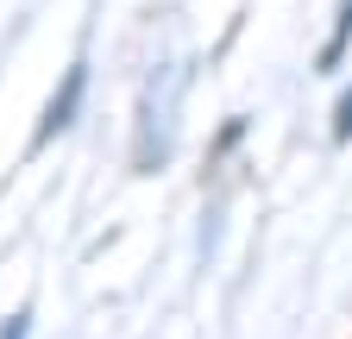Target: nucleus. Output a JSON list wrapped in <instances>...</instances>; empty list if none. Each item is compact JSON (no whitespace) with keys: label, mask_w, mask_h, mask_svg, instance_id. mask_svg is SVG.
<instances>
[{"label":"nucleus","mask_w":352,"mask_h":339,"mask_svg":"<svg viewBox=\"0 0 352 339\" xmlns=\"http://www.w3.org/2000/svg\"><path fill=\"white\" fill-rule=\"evenodd\" d=\"M82 95H88V63H76V69L63 75V95L51 101V113H44V132H38V139H51V132H63V126L76 119V107H82Z\"/></svg>","instance_id":"1"},{"label":"nucleus","mask_w":352,"mask_h":339,"mask_svg":"<svg viewBox=\"0 0 352 339\" xmlns=\"http://www.w3.org/2000/svg\"><path fill=\"white\" fill-rule=\"evenodd\" d=\"M346 45H352V0H340V19H333V38L321 45V69H340Z\"/></svg>","instance_id":"2"},{"label":"nucleus","mask_w":352,"mask_h":339,"mask_svg":"<svg viewBox=\"0 0 352 339\" xmlns=\"http://www.w3.org/2000/svg\"><path fill=\"white\" fill-rule=\"evenodd\" d=\"M333 139H352V89L340 95V119H333Z\"/></svg>","instance_id":"3"},{"label":"nucleus","mask_w":352,"mask_h":339,"mask_svg":"<svg viewBox=\"0 0 352 339\" xmlns=\"http://www.w3.org/2000/svg\"><path fill=\"white\" fill-rule=\"evenodd\" d=\"M0 339H32V320H25V314H13V320H7V333H0Z\"/></svg>","instance_id":"4"}]
</instances>
